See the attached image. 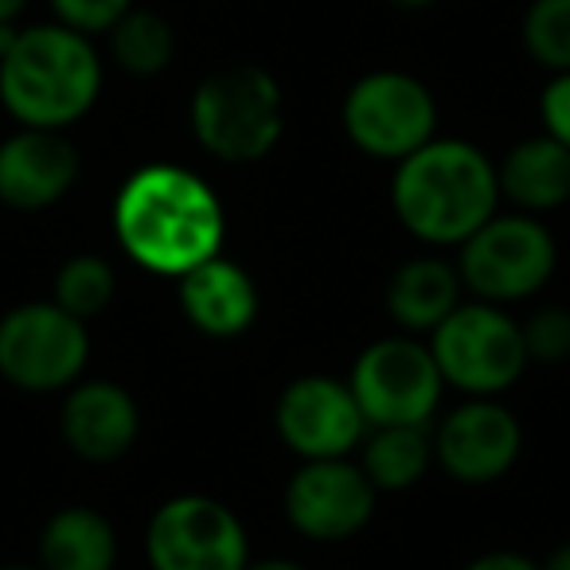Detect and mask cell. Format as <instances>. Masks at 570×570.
I'll list each match as a JSON object with an SVG mask.
<instances>
[{
    "instance_id": "cell-13",
    "label": "cell",
    "mask_w": 570,
    "mask_h": 570,
    "mask_svg": "<svg viewBox=\"0 0 570 570\" xmlns=\"http://www.w3.org/2000/svg\"><path fill=\"white\" fill-rule=\"evenodd\" d=\"M523 430L497 399H469L434 434V461L461 484H492L515 465Z\"/></svg>"
},
{
    "instance_id": "cell-7",
    "label": "cell",
    "mask_w": 570,
    "mask_h": 570,
    "mask_svg": "<svg viewBox=\"0 0 570 570\" xmlns=\"http://www.w3.org/2000/svg\"><path fill=\"white\" fill-rule=\"evenodd\" d=\"M90 360L87 321L56 302H24L0 317V380L28 395L67 391Z\"/></svg>"
},
{
    "instance_id": "cell-32",
    "label": "cell",
    "mask_w": 570,
    "mask_h": 570,
    "mask_svg": "<svg viewBox=\"0 0 570 570\" xmlns=\"http://www.w3.org/2000/svg\"><path fill=\"white\" fill-rule=\"evenodd\" d=\"M0 570H40V567H24V562H12V567H0Z\"/></svg>"
},
{
    "instance_id": "cell-25",
    "label": "cell",
    "mask_w": 570,
    "mask_h": 570,
    "mask_svg": "<svg viewBox=\"0 0 570 570\" xmlns=\"http://www.w3.org/2000/svg\"><path fill=\"white\" fill-rule=\"evenodd\" d=\"M129 9H134V0H51V12H56L59 24L75 28L82 36L110 32Z\"/></svg>"
},
{
    "instance_id": "cell-5",
    "label": "cell",
    "mask_w": 570,
    "mask_h": 570,
    "mask_svg": "<svg viewBox=\"0 0 570 570\" xmlns=\"http://www.w3.org/2000/svg\"><path fill=\"white\" fill-rule=\"evenodd\" d=\"M430 352L442 380L473 399H497L531 364L520 325L508 317L504 305L489 302L458 305L430 333Z\"/></svg>"
},
{
    "instance_id": "cell-29",
    "label": "cell",
    "mask_w": 570,
    "mask_h": 570,
    "mask_svg": "<svg viewBox=\"0 0 570 570\" xmlns=\"http://www.w3.org/2000/svg\"><path fill=\"white\" fill-rule=\"evenodd\" d=\"M24 9H28V0H0V24H17Z\"/></svg>"
},
{
    "instance_id": "cell-24",
    "label": "cell",
    "mask_w": 570,
    "mask_h": 570,
    "mask_svg": "<svg viewBox=\"0 0 570 570\" xmlns=\"http://www.w3.org/2000/svg\"><path fill=\"white\" fill-rule=\"evenodd\" d=\"M520 333L528 360H535V364H567L570 360V309L547 305L523 321Z\"/></svg>"
},
{
    "instance_id": "cell-19",
    "label": "cell",
    "mask_w": 570,
    "mask_h": 570,
    "mask_svg": "<svg viewBox=\"0 0 570 570\" xmlns=\"http://www.w3.org/2000/svg\"><path fill=\"white\" fill-rule=\"evenodd\" d=\"M118 531L87 504L59 508L40 531V570H114Z\"/></svg>"
},
{
    "instance_id": "cell-16",
    "label": "cell",
    "mask_w": 570,
    "mask_h": 570,
    "mask_svg": "<svg viewBox=\"0 0 570 570\" xmlns=\"http://www.w3.org/2000/svg\"><path fill=\"white\" fill-rule=\"evenodd\" d=\"M176 282H180L184 317L204 336L230 341V336H243L258 317V285L238 262L223 258V254L191 266Z\"/></svg>"
},
{
    "instance_id": "cell-21",
    "label": "cell",
    "mask_w": 570,
    "mask_h": 570,
    "mask_svg": "<svg viewBox=\"0 0 570 570\" xmlns=\"http://www.w3.org/2000/svg\"><path fill=\"white\" fill-rule=\"evenodd\" d=\"M106 36H110L114 63L126 75H134V79H153L176 56L173 24L153 9H129Z\"/></svg>"
},
{
    "instance_id": "cell-20",
    "label": "cell",
    "mask_w": 570,
    "mask_h": 570,
    "mask_svg": "<svg viewBox=\"0 0 570 570\" xmlns=\"http://www.w3.org/2000/svg\"><path fill=\"white\" fill-rule=\"evenodd\" d=\"M434 461V438L422 426H372L364 445V473L375 492H406L426 476Z\"/></svg>"
},
{
    "instance_id": "cell-26",
    "label": "cell",
    "mask_w": 570,
    "mask_h": 570,
    "mask_svg": "<svg viewBox=\"0 0 570 570\" xmlns=\"http://www.w3.org/2000/svg\"><path fill=\"white\" fill-rule=\"evenodd\" d=\"M539 118H543V134L570 149V71L551 75L539 95Z\"/></svg>"
},
{
    "instance_id": "cell-18",
    "label": "cell",
    "mask_w": 570,
    "mask_h": 570,
    "mask_svg": "<svg viewBox=\"0 0 570 570\" xmlns=\"http://www.w3.org/2000/svg\"><path fill=\"white\" fill-rule=\"evenodd\" d=\"M461 274L442 258H411L387 282V313L406 333H434L461 305Z\"/></svg>"
},
{
    "instance_id": "cell-9",
    "label": "cell",
    "mask_w": 570,
    "mask_h": 570,
    "mask_svg": "<svg viewBox=\"0 0 570 570\" xmlns=\"http://www.w3.org/2000/svg\"><path fill=\"white\" fill-rule=\"evenodd\" d=\"M367 426H426L442 403V372L430 344L383 336L360 352L348 380Z\"/></svg>"
},
{
    "instance_id": "cell-12",
    "label": "cell",
    "mask_w": 570,
    "mask_h": 570,
    "mask_svg": "<svg viewBox=\"0 0 570 570\" xmlns=\"http://www.w3.org/2000/svg\"><path fill=\"white\" fill-rule=\"evenodd\" d=\"M277 434L302 461L348 458L364 442L367 422L348 383L333 375H302L277 399Z\"/></svg>"
},
{
    "instance_id": "cell-8",
    "label": "cell",
    "mask_w": 570,
    "mask_h": 570,
    "mask_svg": "<svg viewBox=\"0 0 570 570\" xmlns=\"http://www.w3.org/2000/svg\"><path fill=\"white\" fill-rule=\"evenodd\" d=\"M341 126L360 153L375 160H403L434 137L438 102L422 79L406 71H372L344 95Z\"/></svg>"
},
{
    "instance_id": "cell-30",
    "label": "cell",
    "mask_w": 570,
    "mask_h": 570,
    "mask_svg": "<svg viewBox=\"0 0 570 570\" xmlns=\"http://www.w3.org/2000/svg\"><path fill=\"white\" fill-rule=\"evenodd\" d=\"M243 570H305V567H297L289 559H262V562H246Z\"/></svg>"
},
{
    "instance_id": "cell-14",
    "label": "cell",
    "mask_w": 570,
    "mask_h": 570,
    "mask_svg": "<svg viewBox=\"0 0 570 570\" xmlns=\"http://www.w3.org/2000/svg\"><path fill=\"white\" fill-rule=\"evenodd\" d=\"M79 180V149L63 129L20 126L0 141V204L12 212H48Z\"/></svg>"
},
{
    "instance_id": "cell-4",
    "label": "cell",
    "mask_w": 570,
    "mask_h": 570,
    "mask_svg": "<svg viewBox=\"0 0 570 570\" xmlns=\"http://www.w3.org/2000/svg\"><path fill=\"white\" fill-rule=\"evenodd\" d=\"M191 134L227 165H254L269 157L285 134L282 82L254 63L207 75L191 95Z\"/></svg>"
},
{
    "instance_id": "cell-28",
    "label": "cell",
    "mask_w": 570,
    "mask_h": 570,
    "mask_svg": "<svg viewBox=\"0 0 570 570\" xmlns=\"http://www.w3.org/2000/svg\"><path fill=\"white\" fill-rule=\"evenodd\" d=\"M539 570H570V543L554 547V551L547 554V562Z\"/></svg>"
},
{
    "instance_id": "cell-3",
    "label": "cell",
    "mask_w": 570,
    "mask_h": 570,
    "mask_svg": "<svg viewBox=\"0 0 570 570\" xmlns=\"http://www.w3.org/2000/svg\"><path fill=\"white\" fill-rule=\"evenodd\" d=\"M102 95V59L90 36L67 24L20 28L0 59V106L32 129H67L95 110Z\"/></svg>"
},
{
    "instance_id": "cell-1",
    "label": "cell",
    "mask_w": 570,
    "mask_h": 570,
    "mask_svg": "<svg viewBox=\"0 0 570 570\" xmlns=\"http://www.w3.org/2000/svg\"><path fill=\"white\" fill-rule=\"evenodd\" d=\"M219 196L204 176L180 165H145L118 188L114 235L141 269L180 277L223 250Z\"/></svg>"
},
{
    "instance_id": "cell-6",
    "label": "cell",
    "mask_w": 570,
    "mask_h": 570,
    "mask_svg": "<svg viewBox=\"0 0 570 570\" xmlns=\"http://www.w3.org/2000/svg\"><path fill=\"white\" fill-rule=\"evenodd\" d=\"M559 246L535 215H492L461 243V285L481 302L508 305L539 294L554 274Z\"/></svg>"
},
{
    "instance_id": "cell-10",
    "label": "cell",
    "mask_w": 570,
    "mask_h": 570,
    "mask_svg": "<svg viewBox=\"0 0 570 570\" xmlns=\"http://www.w3.org/2000/svg\"><path fill=\"white\" fill-rule=\"evenodd\" d=\"M145 554L153 570H243L250 562L243 520L199 492L173 497L153 512Z\"/></svg>"
},
{
    "instance_id": "cell-22",
    "label": "cell",
    "mask_w": 570,
    "mask_h": 570,
    "mask_svg": "<svg viewBox=\"0 0 570 570\" xmlns=\"http://www.w3.org/2000/svg\"><path fill=\"white\" fill-rule=\"evenodd\" d=\"M114 289H118V274H114V266L102 254H75L56 269L51 302L71 313V317L90 321L102 309H110Z\"/></svg>"
},
{
    "instance_id": "cell-31",
    "label": "cell",
    "mask_w": 570,
    "mask_h": 570,
    "mask_svg": "<svg viewBox=\"0 0 570 570\" xmlns=\"http://www.w3.org/2000/svg\"><path fill=\"white\" fill-rule=\"evenodd\" d=\"M395 9H406V12H422V9H434L438 0H391Z\"/></svg>"
},
{
    "instance_id": "cell-27",
    "label": "cell",
    "mask_w": 570,
    "mask_h": 570,
    "mask_svg": "<svg viewBox=\"0 0 570 570\" xmlns=\"http://www.w3.org/2000/svg\"><path fill=\"white\" fill-rule=\"evenodd\" d=\"M465 570H539V567L520 551H489V554H481V559L469 562Z\"/></svg>"
},
{
    "instance_id": "cell-11",
    "label": "cell",
    "mask_w": 570,
    "mask_h": 570,
    "mask_svg": "<svg viewBox=\"0 0 570 570\" xmlns=\"http://www.w3.org/2000/svg\"><path fill=\"white\" fill-rule=\"evenodd\" d=\"M375 484L348 458L305 461L285 489V515L305 539L341 543L367 528L375 512Z\"/></svg>"
},
{
    "instance_id": "cell-17",
    "label": "cell",
    "mask_w": 570,
    "mask_h": 570,
    "mask_svg": "<svg viewBox=\"0 0 570 570\" xmlns=\"http://www.w3.org/2000/svg\"><path fill=\"white\" fill-rule=\"evenodd\" d=\"M500 196L512 199L520 212L539 215L570 204V149L554 137H523L497 165Z\"/></svg>"
},
{
    "instance_id": "cell-23",
    "label": "cell",
    "mask_w": 570,
    "mask_h": 570,
    "mask_svg": "<svg viewBox=\"0 0 570 570\" xmlns=\"http://www.w3.org/2000/svg\"><path fill=\"white\" fill-rule=\"evenodd\" d=\"M520 36L539 67L570 71V0H531Z\"/></svg>"
},
{
    "instance_id": "cell-15",
    "label": "cell",
    "mask_w": 570,
    "mask_h": 570,
    "mask_svg": "<svg viewBox=\"0 0 570 570\" xmlns=\"http://www.w3.org/2000/svg\"><path fill=\"white\" fill-rule=\"evenodd\" d=\"M59 430L75 458L90 465H110L134 450L141 434V411L121 383L110 380H79L67 387Z\"/></svg>"
},
{
    "instance_id": "cell-2",
    "label": "cell",
    "mask_w": 570,
    "mask_h": 570,
    "mask_svg": "<svg viewBox=\"0 0 570 570\" xmlns=\"http://www.w3.org/2000/svg\"><path fill=\"white\" fill-rule=\"evenodd\" d=\"M391 204L414 238L430 246H461L497 215V165L461 137H430L422 149L399 160Z\"/></svg>"
}]
</instances>
